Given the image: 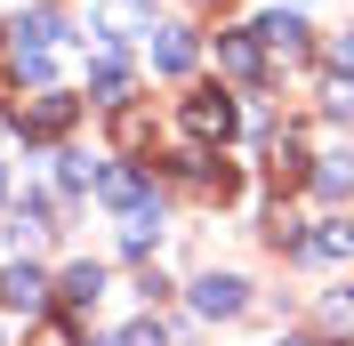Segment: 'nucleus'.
Masks as SVG:
<instances>
[{"label":"nucleus","instance_id":"20e7f679","mask_svg":"<svg viewBox=\"0 0 354 346\" xmlns=\"http://www.w3.org/2000/svg\"><path fill=\"white\" fill-rule=\"evenodd\" d=\"M194 306H201V314H242L250 290H242L234 274H201V282H194Z\"/></svg>","mask_w":354,"mask_h":346},{"label":"nucleus","instance_id":"ddd939ff","mask_svg":"<svg viewBox=\"0 0 354 346\" xmlns=\"http://www.w3.org/2000/svg\"><path fill=\"white\" fill-rule=\"evenodd\" d=\"M153 226H161V201H145V210L129 217V250H137V258H145V250H153Z\"/></svg>","mask_w":354,"mask_h":346},{"label":"nucleus","instance_id":"2eb2a0df","mask_svg":"<svg viewBox=\"0 0 354 346\" xmlns=\"http://www.w3.org/2000/svg\"><path fill=\"white\" fill-rule=\"evenodd\" d=\"M330 330H354V290H338V298H330Z\"/></svg>","mask_w":354,"mask_h":346},{"label":"nucleus","instance_id":"423d86ee","mask_svg":"<svg viewBox=\"0 0 354 346\" xmlns=\"http://www.w3.org/2000/svg\"><path fill=\"white\" fill-rule=\"evenodd\" d=\"M218 65H225V81H258V41H250V33H225Z\"/></svg>","mask_w":354,"mask_h":346},{"label":"nucleus","instance_id":"f257e3e1","mask_svg":"<svg viewBox=\"0 0 354 346\" xmlns=\"http://www.w3.org/2000/svg\"><path fill=\"white\" fill-rule=\"evenodd\" d=\"M73 113H81L73 97H57V89H41V97H32V105H17L8 121H17L24 137H57V129H73Z\"/></svg>","mask_w":354,"mask_h":346},{"label":"nucleus","instance_id":"dca6fc26","mask_svg":"<svg viewBox=\"0 0 354 346\" xmlns=\"http://www.w3.org/2000/svg\"><path fill=\"white\" fill-rule=\"evenodd\" d=\"M32 346H73V338H65V330H41V338H32Z\"/></svg>","mask_w":354,"mask_h":346},{"label":"nucleus","instance_id":"1a4fd4ad","mask_svg":"<svg viewBox=\"0 0 354 346\" xmlns=\"http://www.w3.org/2000/svg\"><path fill=\"white\" fill-rule=\"evenodd\" d=\"M97 290H105L97 266H65V282H57V298H65V306H97Z\"/></svg>","mask_w":354,"mask_h":346},{"label":"nucleus","instance_id":"7ed1b4c3","mask_svg":"<svg viewBox=\"0 0 354 346\" xmlns=\"http://www.w3.org/2000/svg\"><path fill=\"white\" fill-rule=\"evenodd\" d=\"M97 194L121 201V210H145V201H153V177L145 170H97Z\"/></svg>","mask_w":354,"mask_h":346},{"label":"nucleus","instance_id":"4468645a","mask_svg":"<svg viewBox=\"0 0 354 346\" xmlns=\"http://www.w3.org/2000/svg\"><path fill=\"white\" fill-rule=\"evenodd\" d=\"M113 129H121V145H145V113H137V105H121V121H113Z\"/></svg>","mask_w":354,"mask_h":346},{"label":"nucleus","instance_id":"f3484780","mask_svg":"<svg viewBox=\"0 0 354 346\" xmlns=\"http://www.w3.org/2000/svg\"><path fill=\"white\" fill-rule=\"evenodd\" d=\"M290 346H298V338H290Z\"/></svg>","mask_w":354,"mask_h":346},{"label":"nucleus","instance_id":"9b49d317","mask_svg":"<svg viewBox=\"0 0 354 346\" xmlns=\"http://www.w3.org/2000/svg\"><path fill=\"white\" fill-rule=\"evenodd\" d=\"M298 177H306V153H298V137H282L274 145V185H298Z\"/></svg>","mask_w":354,"mask_h":346},{"label":"nucleus","instance_id":"9d476101","mask_svg":"<svg viewBox=\"0 0 354 346\" xmlns=\"http://www.w3.org/2000/svg\"><path fill=\"white\" fill-rule=\"evenodd\" d=\"M153 65H161V73H185V65H194V33H177V24H169V33L153 41Z\"/></svg>","mask_w":354,"mask_h":346},{"label":"nucleus","instance_id":"0eeeda50","mask_svg":"<svg viewBox=\"0 0 354 346\" xmlns=\"http://www.w3.org/2000/svg\"><path fill=\"white\" fill-rule=\"evenodd\" d=\"M0 298H8V306H41V298H48L41 266H8V274H0Z\"/></svg>","mask_w":354,"mask_h":346},{"label":"nucleus","instance_id":"f8f14e48","mask_svg":"<svg viewBox=\"0 0 354 346\" xmlns=\"http://www.w3.org/2000/svg\"><path fill=\"white\" fill-rule=\"evenodd\" d=\"M88 81H97V97H121V89H129V65H121V57H97Z\"/></svg>","mask_w":354,"mask_h":346},{"label":"nucleus","instance_id":"39448f33","mask_svg":"<svg viewBox=\"0 0 354 346\" xmlns=\"http://www.w3.org/2000/svg\"><path fill=\"white\" fill-rule=\"evenodd\" d=\"M185 129H194V137H225V129H234V105H225L218 89H201L194 105H185Z\"/></svg>","mask_w":354,"mask_h":346},{"label":"nucleus","instance_id":"6e6552de","mask_svg":"<svg viewBox=\"0 0 354 346\" xmlns=\"http://www.w3.org/2000/svg\"><path fill=\"white\" fill-rule=\"evenodd\" d=\"M306 250H314V258H346V250H354V226H346V217H322V226L306 234Z\"/></svg>","mask_w":354,"mask_h":346},{"label":"nucleus","instance_id":"f03ea898","mask_svg":"<svg viewBox=\"0 0 354 346\" xmlns=\"http://www.w3.org/2000/svg\"><path fill=\"white\" fill-rule=\"evenodd\" d=\"M258 41H266V48H282V57H306V17L266 8V17H258Z\"/></svg>","mask_w":354,"mask_h":346}]
</instances>
